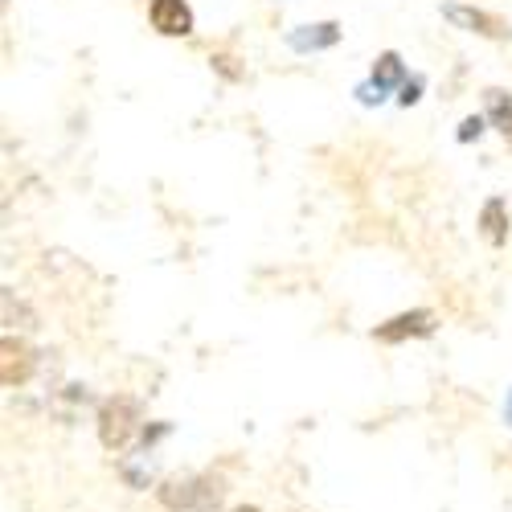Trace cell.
Wrapping results in <instances>:
<instances>
[{
    "label": "cell",
    "instance_id": "14",
    "mask_svg": "<svg viewBox=\"0 0 512 512\" xmlns=\"http://www.w3.org/2000/svg\"><path fill=\"white\" fill-rule=\"evenodd\" d=\"M357 95H361V103H381V99H386V95H381V91L373 87V82H365V87H357Z\"/></svg>",
    "mask_w": 512,
    "mask_h": 512
},
{
    "label": "cell",
    "instance_id": "7",
    "mask_svg": "<svg viewBox=\"0 0 512 512\" xmlns=\"http://www.w3.org/2000/svg\"><path fill=\"white\" fill-rule=\"evenodd\" d=\"M160 504H164V508H173V512L201 508V480L185 476V480H168V484H160Z\"/></svg>",
    "mask_w": 512,
    "mask_h": 512
},
{
    "label": "cell",
    "instance_id": "15",
    "mask_svg": "<svg viewBox=\"0 0 512 512\" xmlns=\"http://www.w3.org/2000/svg\"><path fill=\"white\" fill-rule=\"evenodd\" d=\"M504 414H508V422H512V394H508V406H504Z\"/></svg>",
    "mask_w": 512,
    "mask_h": 512
},
{
    "label": "cell",
    "instance_id": "10",
    "mask_svg": "<svg viewBox=\"0 0 512 512\" xmlns=\"http://www.w3.org/2000/svg\"><path fill=\"white\" fill-rule=\"evenodd\" d=\"M488 119L508 136V132H512V95H504V91H488Z\"/></svg>",
    "mask_w": 512,
    "mask_h": 512
},
{
    "label": "cell",
    "instance_id": "16",
    "mask_svg": "<svg viewBox=\"0 0 512 512\" xmlns=\"http://www.w3.org/2000/svg\"><path fill=\"white\" fill-rule=\"evenodd\" d=\"M234 512H259V508H234Z\"/></svg>",
    "mask_w": 512,
    "mask_h": 512
},
{
    "label": "cell",
    "instance_id": "4",
    "mask_svg": "<svg viewBox=\"0 0 512 512\" xmlns=\"http://www.w3.org/2000/svg\"><path fill=\"white\" fill-rule=\"evenodd\" d=\"M29 373H33V353L21 340L5 336V345H0V377H5V386H21V381H29Z\"/></svg>",
    "mask_w": 512,
    "mask_h": 512
},
{
    "label": "cell",
    "instance_id": "13",
    "mask_svg": "<svg viewBox=\"0 0 512 512\" xmlns=\"http://www.w3.org/2000/svg\"><path fill=\"white\" fill-rule=\"evenodd\" d=\"M213 66H218L226 78H242V70L234 66V58H230V54H218V58H213Z\"/></svg>",
    "mask_w": 512,
    "mask_h": 512
},
{
    "label": "cell",
    "instance_id": "5",
    "mask_svg": "<svg viewBox=\"0 0 512 512\" xmlns=\"http://www.w3.org/2000/svg\"><path fill=\"white\" fill-rule=\"evenodd\" d=\"M435 328V316L431 312H406V316H394L390 324H381L373 336L386 340V345H394V340H406V336H426Z\"/></svg>",
    "mask_w": 512,
    "mask_h": 512
},
{
    "label": "cell",
    "instance_id": "12",
    "mask_svg": "<svg viewBox=\"0 0 512 512\" xmlns=\"http://www.w3.org/2000/svg\"><path fill=\"white\" fill-rule=\"evenodd\" d=\"M418 95H422V78H406V82H402L398 103H402V107H414V103H418Z\"/></svg>",
    "mask_w": 512,
    "mask_h": 512
},
{
    "label": "cell",
    "instance_id": "1",
    "mask_svg": "<svg viewBox=\"0 0 512 512\" xmlns=\"http://www.w3.org/2000/svg\"><path fill=\"white\" fill-rule=\"evenodd\" d=\"M136 426H140V410H136V402H127V398H111L99 410V439H103L107 451H123L127 443H132Z\"/></svg>",
    "mask_w": 512,
    "mask_h": 512
},
{
    "label": "cell",
    "instance_id": "9",
    "mask_svg": "<svg viewBox=\"0 0 512 512\" xmlns=\"http://www.w3.org/2000/svg\"><path fill=\"white\" fill-rule=\"evenodd\" d=\"M480 226H484V238H488L492 246H500V242L508 238V209H504V201H500V197H492V201L484 205Z\"/></svg>",
    "mask_w": 512,
    "mask_h": 512
},
{
    "label": "cell",
    "instance_id": "11",
    "mask_svg": "<svg viewBox=\"0 0 512 512\" xmlns=\"http://www.w3.org/2000/svg\"><path fill=\"white\" fill-rule=\"evenodd\" d=\"M480 132H484V115H467V119L459 123V144L480 140Z\"/></svg>",
    "mask_w": 512,
    "mask_h": 512
},
{
    "label": "cell",
    "instance_id": "8",
    "mask_svg": "<svg viewBox=\"0 0 512 512\" xmlns=\"http://www.w3.org/2000/svg\"><path fill=\"white\" fill-rule=\"evenodd\" d=\"M398 82H406V70H402V58L394 54V50H386V54H377V62H373V87L386 95V91H394Z\"/></svg>",
    "mask_w": 512,
    "mask_h": 512
},
{
    "label": "cell",
    "instance_id": "3",
    "mask_svg": "<svg viewBox=\"0 0 512 512\" xmlns=\"http://www.w3.org/2000/svg\"><path fill=\"white\" fill-rule=\"evenodd\" d=\"M443 17H447L451 25H459V29H472V33H480V37H508V33H512V29H508L500 17H492V13H484V9L443 5Z\"/></svg>",
    "mask_w": 512,
    "mask_h": 512
},
{
    "label": "cell",
    "instance_id": "6",
    "mask_svg": "<svg viewBox=\"0 0 512 512\" xmlns=\"http://www.w3.org/2000/svg\"><path fill=\"white\" fill-rule=\"evenodd\" d=\"M291 50H300V54H316V50H328L340 41V25L336 21H320V25H304V29H295L291 37Z\"/></svg>",
    "mask_w": 512,
    "mask_h": 512
},
{
    "label": "cell",
    "instance_id": "2",
    "mask_svg": "<svg viewBox=\"0 0 512 512\" xmlns=\"http://www.w3.org/2000/svg\"><path fill=\"white\" fill-rule=\"evenodd\" d=\"M148 17H152V25H156L164 37H185V33H193V9L185 5V0H152Z\"/></svg>",
    "mask_w": 512,
    "mask_h": 512
}]
</instances>
